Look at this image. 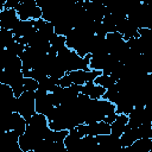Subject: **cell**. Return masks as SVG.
<instances>
[{
  "mask_svg": "<svg viewBox=\"0 0 152 152\" xmlns=\"http://www.w3.org/2000/svg\"><path fill=\"white\" fill-rule=\"evenodd\" d=\"M14 112L19 113L26 121H28L36 112V93L34 91H24L19 97L15 99Z\"/></svg>",
  "mask_w": 152,
  "mask_h": 152,
  "instance_id": "5",
  "label": "cell"
},
{
  "mask_svg": "<svg viewBox=\"0 0 152 152\" xmlns=\"http://www.w3.org/2000/svg\"><path fill=\"white\" fill-rule=\"evenodd\" d=\"M106 93V89L102 88L101 86H97L95 82H88L84 86H82L81 94L87 95L91 100H100L103 97Z\"/></svg>",
  "mask_w": 152,
  "mask_h": 152,
  "instance_id": "18",
  "label": "cell"
},
{
  "mask_svg": "<svg viewBox=\"0 0 152 152\" xmlns=\"http://www.w3.org/2000/svg\"><path fill=\"white\" fill-rule=\"evenodd\" d=\"M139 138V132H138V128H132V127H128L126 126L125 128V132L124 134L120 137V141H121V145L124 147H128L131 146L133 142H135Z\"/></svg>",
  "mask_w": 152,
  "mask_h": 152,
  "instance_id": "20",
  "label": "cell"
},
{
  "mask_svg": "<svg viewBox=\"0 0 152 152\" xmlns=\"http://www.w3.org/2000/svg\"><path fill=\"white\" fill-rule=\"evenodd\" d=\"M127 124H128V115H126V114H118V116L114 120V122L110 124V134L113 137L120 138L124 134Z\"/></svg>",
  "mask_w": 152,
  "mask_h": 152,
  "instance_id": "19",
  "label": "cell"
},
{
  "mask_svg": "<svg viewBox=\"0 0 152 152\" xmlns=\"http://www.w3.org/2000/svg\"><path fill=\"white\" fill-rule=\"evenodd\" d=\"M95 34L89 33L84 30L74 28L66 37H65V44L66 48L78 53L81 57H86L91 51V45L94 40Z\"/></svg>",
  "mask_w": 152,
  "mask_h": 152,
  "instance_id": "2",
  "label": "cell"
},
{
  "mask_svg": "<svg viewBox=\"0 0 152 152\" xmlns=\"http://www.w3.org/2000/svg\"><path fill=\"white\" fill-rule=\"evenodd\" d=\"M102 25H103L107 34L116 32V24H115V20H114V18H113V15L110 13H107L104 15V18L102 20Z\"/></svg>",
  "mask_w": 152,
  "mask_h": 152,
  "instance_id": "26",
  "label": "cell"
},
{
  "mask_svg": "<svg viewBox=\"0 0 152 152\" xmlns=\"http://www.w3.org/2000/svg\"><path fill=\"white\" fill-rule=\"evenodd\" d=\"M135 152H150L152 150V139H138L131 145Z\"/></svg>",
  "mask_w": 152,
  "mask_h": 152,
  "instance_id": "23",
  "label": "cell"
},
{
  "mask_svg": "<svg viewBox=\"0 0 152 152\" xmlns=\"http://www.w3.org/2000/svg\"><path fill=\"white\" fill-rule=\"evenodd\" d=\"M83 7H84L86 12L88 13V15L95 23H102L104 15L107 13H109L107 5H103V4L96 2V1H84Z\"/></svg>",
  "mask_w": 152,
  "mask_h": 152,
  "instance_id": "14",
  "label": "cell"
},
{
  "mask_svg": "<svg viewBox=\"0 0 152 152\" xmlns=\"http://www.w3.org/2000/svg\"><path fill=\"white\" fill-rule=\"evenodd\" d=\"M118 97H119V90H118L116 86H114L113 88L106 90V93H104V95H103L102 99H104V100H107V101H109V102H112V103L115 104Z\"/></svg>",
  "mask_w": 152,
  "mask_h": 152,
  "instance_id": "27",
  "label": "cell"
},
{
  "mask_svg": "<svg viewBox=\"0 0 152 152\" xmlns=\"http://www.w3.org/2000/svg\"><path fill=\"white\" fill-rule=\"evenodd\" d=\"M15 11L19 15V19L23 21L38 20L43 17L42 8L34 0H20L19 5L15 7Z\"/></svg>",
  "mask_w": 152,
  "mask_h": 152,
  "instance_id": "6",
  "label": "cell"
},
{
  "mask_svg": "<svg viewBox=\"0 0 152 152\" xmlns=\"http://www.w3.org/2000/svg\"><path fill=\"white\" fill-rule=\"evenodd\" d=\"M50 50H49V53H53V55H57L62 49H64L66 46L65 44V37L63 36H58V34H53L51 38H50Z\"/></svg>",
  "mask_w": 152,
  "mask_h": 152,
  "instance_id": "21",
  "label": "cell"
},
{
  "mask_svg": "<svg viewBox=\"0 0 152 152\" xmlns=\"http://www.w3.org/2000/svg\"><path fill=\"white\" fill-rule=\"evenodd\" d=\"M94 82H95L97 86H101L102 88H104L106 90L113 88V87L116 84V81H115L112 76H109V75H103V74H102L101 76H99Z\"/></svg>",
  "mask_w": 152,
  "mask_h": 152,
  "instance_id": "25",
  "label": "cell"
},
{
  "mask_svg": "<svg viewBox=\"0 0 152 152\" xmlns=\"http://www.w3.org/2000/svg\"><path fill=\"white\" fill-rule=\"evenodd\" d=\"M39 87V82L30 78V77H25L24 80V90L25 91H36Z\"/></svg>",
  "mask_w": 152,
  "mask_h": 152,
  "instance_id": "28",
  "label": "cell"
},
{
  "mask_svg": "<svg viewBox=\"0 0 152 152\" xmlns=\"http://www.w3.org/2000/svg\"><path fill=\"white\" fill-rule=\"evenodd\" d=\"M0 40L2 49H8L15 43V36L11 30L0 28Z\"/></svg>",
  "mask_w": 152,
  "mask_h": 152,
  "instance_id": "22",
  "label": "cell"
},
{
  "mask_svg": "<svg viewBox=\"0 0 152 152\" xmlns=\"http://www.w3.org/2000/svg\"><path fill=\"white\" fill-rule=\"evenodd\" d=\"M71 83L76 86H84L88 82H94L99 76L102 75V71L97 70H76L66 72Z\"/></svg>",
  "mask_w": 152,
  "mask_h": 152,
  "instance_id": "12",
  "label": "cell"
},
{
  "mask_svg": "<svg viewBox=\"0 0 152 152\" xmlns=\"http://www.w3.org/2000/svg\"><path fill=\"white\" fill-rule=\"evenodd\" d=\"M151 139H152V138H151Z\"/></svg>",
  "mask_w": 152,
  "mask_h": 152,
  "instance_id": "33",
  "label": "cell"
},
{
  "mask_svg": "<svg viewBox=\"0 0 152 152\" xmlns=\"http://www.w3.org/2000/svg\"><path fill=\"white\" fill-rule=\"evenodd\" d=\"M57 56L65 72H71L76 70H90L89 69V62L91 58L90 53L83 58L78 53L65 46L57 53Z\"/></svg>",
  "mask_w": 152,
  "mask_h": 152,
  "instance_id": "3",
  "label": "cell"
},
{
  "mask_svg": "<svg viewBox=\"0 0 152 152\" xmlns=\"http://www.w3.org/2000/svg\"><path fill=\"white\" fill-rule=\"evenodd\" d=\"M99 148L96 152H126V147L121 145L120 138L113 137L112 134L96 137Z\"/></svg>",
  "mask_w": 152,
  "mask_h": 152,
  "instance_id": "10",
  "label": "cell"
},
{
  "mask_svg": "<svg viewBox=\"0 0 152 152\" xmlns=\"http://www.w3.org/2000/svg\"><path fill=\"white\" fill-rule=\"evenodd\" d=\"M34 93H36V112L48 118L55 109L51 93H48L42 89H37Z\"/></svg>",
  "mask_w": 152,
  "mask_h": 152,
  "instance_id": "9",
  "label": "cell"
},
{
  "mask_svg": "<svg viewBox=\"0 0 152 152\" xmlns=\"http://www.w3.org/2000/svg\"><path fill=\"white\" fill-rule=\"evenodd\" d=\"M58 82H59V80H55V78L48 76V77H45L43 81L39 82L38 89L45 90V91H48V93H52V91L58 87Z\"/></svg>",
  "mask_w": 152,
  "mask_h": 152,
  "instance_id": "24",
  "label": "cell"
},
{
  "mask_svg": "<svg viewBox=\"0 0 152 152\" xmlns=\"http://www.w3.org/2000/svg\"><path fill=\"white\" fill-rule=\"evenodd\" d=\"M36 31L37 30L34 28V20H26V21L20 20L18 26L12 32L14 33L15 38H28Z\"/></svg>",
  "mask_w": 152,
  "mask_h": 152,
  "instance_id": "17",
  "label": "cell"
},
{
  "mask_svg": "<svg viewBox=\"0 0 152 152\" xmlns=\"http://www.w3.org/2000/svg\"><path fill=\"white\" fill-rule=\"evenodd\" d=\"M50 131L49 120L43 114H34L28 121L26 131L19 137V146L23 151H33L43 140L46 139Z\"/></svg>",
  "mask_w": 152,
  "mask_h": 152,
  "instance_id": "1",
  "label": "cell"
},
{
  "mask_svg": "<svg viewBox=\"0 0 152 152\" xmlns=\"http://www.w3.org/2000/svg\"><path fill=\"white\" fill-rule=\"evenodd\" d=\"M24 74L23 70L18 69H1L0 71V83L7 84L12 88L15 97H19L24 90Z\"/></svg>",
  "mask_w": 152,
  "mask_h": 152,
  "instance_id": "4",
  "label": "cell"
},
{
  "mask_svg": "<svg viewBox=\"0 0 152 152\" xmlns=\"http://www.w3.org/2000/svg\"><path fill=\"white\" fill-rule=\"evenodd\" d=\"M76 128H77V131L80 132V134L82 137H84V135L99 137V135L110 134V125L104 122V121L94 122V124H89V125L83 124V125H80Z\"/></svg>",
  "mask_w": 152,
  "mask_h": 152,
  "instance_id": "11",
  "label": "cell"
},
{
  "mask_svg": "<svg viewBox=\"0 0 152 152\" xmlns=\"http://www.w3.org/2000/svg\"><path fill=\"white\" fill-rule=\"evenodd\" d=\"M138 132H139V138L140 139H151L152 138V125H141L140 127H138Z\"/></svg>",
  "mask_w": 152,
  "mask_h": 152,
  "instance_id": "29",
  "label": "cell"
},
{
  "mask_svg": "<svg viewBox=\"0 0 152 152\" xmlns=\"http://www.w3.org/2000/svg\"><path fill=\"white\" fill-rule=\"evenodd\" d=\"M7 50H10L11 52H13L14 55H17V56H19V57H21V55L25 52V50H26V46L24 45V44H20V43H18V42H15L12 46H10Z\"/></svg>",
  "mask_w": 152,
  "mask_h": 152,
  "instance_id": "30",
  "label": "cell"
},
{
  "mask_svg": "<svg viewBox=\"0 0 152 152\" xmlns=\"http://www.w3.org/2000/svg\"><path fill=\"white\" fill-rule=\"evenodd\" d=\"M19 135L14 132H4L1 137V152H20Z\"/></svg>",
  "mask_w": 152,
  "mask_h": 152,
  "instance_id": "16",
  "label": "cell"
},
{
  "mask_svg": "<svg viewBox=\"0 0 152 152\" xmlns=\"http://www.w3.org/2000/svg\"><path fill=\"white\" fill-rule=\"evenodd\" d=\"M150 152H152V150H151V151H150Z\"/></svg>",
  "mask_w": 152,
  "mask_h": 152,
  "instance_id": "32",
  "label": "cell"
},
{
  "mask_svg": "<svg viewBox=\"0 0 152 152\" xmlns=\"http://www.w3.org/2000/svg\"><path fill=\"white\" fill-rule=\"evenodd\" d=\"M19 23H20V19L15 10L4 8L0 11V27L1 28L13 31L18 26Z\"/></svg>",
  "mask_w": 152,
  "mask_h": 152,
  "instance_id": "15",
  "label": "cell"
},
{
  "mask_svg": "<svg viewBox=\"0 0 152 152\" xmlns=\"http://www.w3.org/2000/svg\"><path fill=\"white\" fill-rule=\"evenodd\" d=\"M27 121L17 112L8 113L4 119V128L5 132H14L19 137L23 135L26 131Z\"/></svg>",
  "mask_w": 152,
  "mask_h": 152,
  "instance_id": "8",
  "label": "cell"
},
{
  "mask_svg": "<svg viewBox=\"0 0 152 152\" xmlns=\"http://www.w3.org/2000/svg\"><path fill=\"white\" fill-rule=\"evenodd\" d=\"M82 135L77 131V128L70 129L69 134L64 139V145L68 152H89L87 147L84 146V142L82 140Z\"/></svg>",
  "mask_w": 152,
  "mask_h": 152,
  "instance_id": "13",
  "label": "cell"
},
{
  "mask_svg": "<svg viewBox=\"0 0 152 152\" xmlns=\"http://www.w3.org/2000/svg\"><path fill=\"white\" fill-rule=\"evenodd\" d=\"M20 152H33V151H23V150H21Z\"/></svg>",
  "mask_w": 152,
  "mask_h": 152,
  "instance_id": "31",
  "label": "cell"
},
{
  "mask_svg": "<svg viewBox=\"0 0 152 152\" xmlns=\"http://www.w3.org/2000/svg\"><path fill=\"white\" fill-rule=\"evenodd\" d=\"M141 125H152V104L134 107V109L128 114V127L138 128Z\"/></svg>",
  "mask_w": 152,
  "mask_h": 152,
  "instance_id": "7",
  "label": "cell"
}]
</instances>
